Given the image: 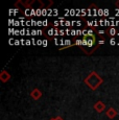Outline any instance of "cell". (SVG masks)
<instances>
[{
	"label": "cell",
	"instance_id": "15",
	"mask_svg": "<svg viewBox=\"0 0 119 120\" xmlns=\"http://www.w3.org/2000/svg\"><path fill=\"white\" fill-rule=\"evenodd\" d=\"M56 120H64L63 118H62V117H60V116H59V117H56Z\"/></svg>",
	"mask_w": 119,
	"mask_h": 120
},
{
	"label": "cell",
	"instance_id": "11",
	"mask_svg": "<svg viewBox=\"0 0 119 120\" xmlns=\"http://www.w3.org/2000/svg\"><path fill=\"white\" fill-rule=\"evenodd\" d=\"M75 45H83V41L76 40V41H75Z\"/></svg>",
	"mask_w": 119,
	"mask_h": 120
},
{
	"label": "cell",
	"instance_id": "4",
	"mask_svg": "<svg viewBox=\"0 0 119 120\" xmlns=\"http://www.w3.org/2000/svg\"><path fill=\"white\" fill-rule=\"evenodd\" d=\"M11 74L7 72L6 70H2L1 72H0V80H1L2 82H8V80L11 79Z\"/></svg>",
	"mask_w": 119,
	"mask_h": 120
},
{
	"label": "cell",
	"instance_id": "1",
	"mask_svg": "<svg viewBox=\"0 0 119 120\" xmlns=\"http://www.w3.org/2000/svg\"><path fill=\"white\" fill-rule=\"evenodd\" d=\"M84 82L87 85L91 90H96L100 85L104 82V79L100 77V75L95 71L89 73V75L84 79Z\"/></svg>",
	"mask_w": 119,
	"mask_h": 120
},
{
	"label": "cell",
	"instance_id": "2",
	"mask_svg": "<svg viewBox=\"0 0 119 120\" xmlns=\"http://www.w3.org/2000/svg\"><path fill=\"white\" fill-rule=\"evenodd\" d=\"M96 38L94 34H85L83 38V45L87 46V48H93L95 47Z\"/></svg>",
	"mask_w": 119,
	"mask_h": 120
},
{
	"label": "cell",
	"instance_id": "9",
	"mask_svg": "<svg viewBox=\"0 0 119 120\" xmlns=\"http://www.w3.org/2000/svg\"><path fill=\"white\" fill-rule=\"evenodd\" d=\"M89 8H90V10H94V11H96V10H97V6H96L95 4H91V5L89 6Z\"/></svg>",
	"mask_w": 119,
	"mask_h": 120
},
{
	"label": "cell",
	"instance_id": "8",
	"mask_svg": "<svg viewBox=\"0 0 119 120\" xmlns=\"http://www.w3.org/2000/svg\"><path fill=\"white\" fill-rule=\"evenodd\" d=\"M108 33L110 34V36L114 37V36H115L116 34H117V30H116L115 28H113V27H112V28H110V29H109V31H108Z\"/></svg>",
	"mask_w": 119,
	"mask_h": 120
},
{
	"label": "cell",
	"instance_id": "17",
	"mask_svg": "<svg viewBox=\"0 0 119 120\" xmlns=\"http://www.w3.org/2000/svg\"><path fill=\"white\" fill-rule=\"evenodd\" d=\"M50 120H56V118H52V119H50Z\"/></svg>",
	"mask_w": 119,
	"mask_h": 120
},
{
	"label": "cell",
	"instance_id": "10",
	"mask_svg": "<svg viewBox=\"0 0 119 120\" xmlns=\"http://www.w3.org/2000/svg\"><path fill=\"white\" fill-rule=\"evenodd\" d=\"M110 44H111V45H115V44H116V40L114 38H112L111 40H110Z\"/></svg>",
	"mask_w": 119,
	"mask_h": 120
},
{
	"label": "cell",
	"instance_id": "14",
	"mask_svg": "<svg viewBox=\"0 0 119 120\" xmlns=\"http://www.w3.org/2000/svg\"><path fill=\"white\" fill-rule=\"evenodd\" d=\"M98 34H99V36H101V34H104V31H102V30H99V31H98Z\"/></svg>",
	"mask_w": 119,
	"mask_h": 120
},
{
	"label": "cell",
	"instance_id": "13",
	"mask_svg": "<svg viewBox=\"0 0 119 120\" xmlns=\"http://www.w3.org/2000/svg\"><path fill=\"white\" fill-rule=\"evenodd\" d=\"M104 39H102V40H100L99 42H98V44H99V45H100V44H101V45H102V44H104Z\"/></svg>",
	"mask_w": 119,
	"mask_h": 120
},
{
	"label": "cell",
	"instance_id": "3",
	"mask_svg": "<svg viewBox=\"0 0 119 120\" xmlns=\"http://www.w3.org/2000/svg\"><path fill=\"white\" fill-rule=\"evenodd\" d=\"M93 108H94L95 111L97 113H102L104 111V109H106V105H104L101 100H98V101H96V102L94 103Z\"/></svg>",
	"mask_w": 119,
	"mask_h": 120
},
{
	"label": "cell",
	"instance_id": "16",
	"mask_svg": "<svg viewBox=\"0 0 119 120\" xmlns=\"http://www.w3.org/2000/svg\"><path fill=\"white\" fill-rule=\"evenodd\" d=\"M46 42H47V41H43V46H46V45H47Z\"/></svg>",
	"mask_w": 119,
	"mask_h": 120
},
{
	"label": "cell",
	"instance_id": "5",
	"mask_svg": "<svg viewBox=\"0 0 119 120\" xmlns=\"http://www.w3.org/2000/svg\"><path fill=\"white\" fill-rule=\"evenodd\" d=\"M30 96H31V98H33L35 100H38V99H40L42 97V92H41L38 88H36V89H33V91L30 92Z\"/></svg>",
	"mask_w": 119,
	"mask_h": 120
},
{
	"label": "cell",
	"instance_id": "6",
	"mask_svg": "<svg viewBox=\"0 0 119 120\" xmlns=\"http://www.w3.org/2000/svg\"><path fill=\"white\" fill-rule=\"evenodd\" d=\"M106 114H107V116L109 117L110 119H114L116 116H117V111L114 109V108H109Z\"/></svg>",
	"mask_w": 119,
	"mask_h": 120
},
{
	"label": "cell",
	"instance_id": "12",
	"mask_svg": "<svg viewBox=\"0 0 119 120\" xmlns=\"http://www.w3.org/2000/svg\"><path fill=\"white\" fill-rule=\"evenodd\" d=\"M115 5H116V8H117L118 10H119V0H118V1H116V2H115Z\"/></svg>",
	"mask_w": 119,
	"mask_h": 120
},
{
	"label": "cell",
	"instance_id": "7",
	"mask_svg": "<svg viewBox=\"0 0 119 120\" xmlns=\"http://www.w3.org/2000/svg\"><path fill=\"white\" fill-rule=\"evenodd\" d=\"M98 47H99V45H97V46H95V47H93V48H86V49H84L83 51L85 52L86 54H88V55H91V54H93L94 52L96 51V50L98 49Z\"/></svg>",
	"mask_w": 119,
	"mask_h": 120
}]
</instances>
